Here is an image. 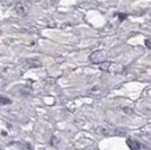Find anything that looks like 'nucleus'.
Returning <instances> with one entry per match:
<instances>
[{
    "label": "nucleus",
    "instance_id": "obj_1",
    "mask_svg": "<svg viewBox=\"0 0 151 150\" xmlns=\"http://www.w3.org/2000/svg\"><path fill=\"white\" fill-rule=\"evenodd\" d=\"M10 100H7V98H4V97H0V104H9Z\"/></svg>",
    "mask_w": 151,
    "mask_h": 150
}]
</instances>
